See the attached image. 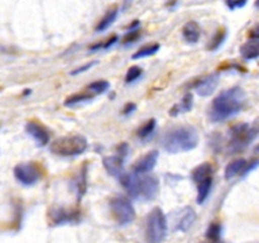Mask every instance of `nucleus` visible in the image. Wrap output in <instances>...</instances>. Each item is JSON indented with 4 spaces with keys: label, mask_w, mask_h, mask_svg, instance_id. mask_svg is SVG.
Listing matches in <instances>:
<instances>
[{
    "label": "nucleus",
    "mask_w": 259,
    "mask_h": 243,
    "mask_svg": "<svg viewBox=\"0 0 259 243\" xmlns=\"http://www.w3.org/2000/svg\"><path fill=\"white\" fill-rule=\"evenodd\" d=\"M259 134V118L253 122L252 124H238L230 129L229 148L230 153H238L243 151L250 142L255 139Z\"/></svg>",
    "instance_id": "nucleus-4"
},
{
    "label": "nucleus",
    "mask_w": 259,
    "mask_h": 243,
    "mask_svg": "<svg viewBox=\"0 0 259 243\" xmlns=\"http://www.w3.org/2000/svg\"><path fill=\"white\" fill-rule=\"evenodd\" d=\"M25 132L34 139L35 143H37L38 146L43 147L46 146V144H48V142H50V131H48L43 124L38 123V122H28V123L25 124Z\"/></svg>",
    "instance_id": "nucleus-9"
},
{
    "label": "nucleus",
    "mask_w": 259,
    "mask_h": 243,
    "mask_svg": "<svg viewBox=\"0 0 259 243\" xmlns=\"http://www.w3.org/2000/svg\"><path fill=\"white\" fill-rule=\"evenodd\" d=\"M195 220H196V213H195V210L190 207L184 208L181 212V215H180V219L177 220L176 230L187 232L191 228V225L195 223Z\"/></svg>",
    "instance_id": "nucleus-14"
},
{
    "label": "nucleus",
    "mask_w": 259,
    "mask_h": 243,
    "mask_svg": "<svg viewBox=\"0 0 259 243\" xmlns=\"http://www.w3.org/2000/svg\"><path fill=\"white\" fill-rule=\"evenodd\" d=\"M110 210L113 217L120 225L131 224L136 219V209L131 200L124 196H116L110 200Z\"/></svg>",
    "instance_id": "nucleus-7"
},
{
    "label": "nucleus",
    "mask_w": 259,
    "mask_h": 243,
    "mask_svg": "<svg viewBox=\"0 0 259 243\" xmlns=\"http://www.w3.org/2000/svg\"><path fill=\"white\" fill-rule=\"evenodd\" d=\"M110 88V84L105 80H98L94 81L93 84L88 86L89 93H91L93 95H96V94H104L105 91H108V89Z\"/></svg>",
    "instance_id": "nucleus-24"
},
{
    "label": "nucleus",
    "mask_w": 259,
    "mask_h": 243,
    "mask_svg": "<svg viewBox=\"0 0 259 243\" xmlns=\"http://www.w3.org/2000/svg\"><path fill=\"white\" fill-rule=\"evenodd\" d=\"M257 151H259V146H258V147H257Z\"/></svg>",
    "instance_id": "nucleus-36"
},
{
    "label": "nucleus",
    "mask_w": 259,
    "mask_h": 243,
    "mask_svg": "<svg viewBox=\"0 0 259 243\" xmlns=\"http://www.w3.org/2000/svg\"><path fill=\"white\" fill-rule=\"evenodd\" d=\"M116 40H118V37H116V35H113V37L109 38V39L106 40L105 43H98V45L93 46V47H91V50H98V48H103V50H108V48L111 47V46H113L114 43L116 42Z\"/></svg>",
    "instance_id": "nucleus-30"
},
{
    "label": "nucleus",
    "mask_w": 259,
    "mask_h": 243,
    "mask_svg": "<svg viewBox=\"0 0 259 243\" xmlns=\"http://www.w3.org/2000/svg\"><path fill=\"white\" fill-rule=\"evenodd\" d=\"M94 98V95L91 93H81V94H73L71 95L70 98H67L65 100V105L66 106H71L75 105V104H80L83 103V101H90L91 99Z\"/></svg>",
    "instance_id": "nucleus-23"
},
{
    "label": "nucleus",
    "mask_w": 259,
    "mask_h": 243,
    "mask_svg": "<svg viewBox=\"0 0 259 243\" xmlns=\"http://www.w3.org/2000/svg\"><path fill=\"white\" fill-rule=\"evenodd\" d=\"M103 165L111 176L120 177L124 174L123 156H106L103 158Z\"/></svg>",
    "instance_id": "nucleus-12"
},
{
    "label": "nucleus",
    "mask_w": 259,
    "mask_h": 243,
    "mask_svg": "<svg viewBox=\"0 0 259 243\" xmlns=\"http://www.w3.org/2000/svg\"><path fill=\"white\" fill-rule=\"evenodd\" d=\"M182 35L189 43H197L201 37V28L199 23L195 20H190L182 28Z\"/></svg>",
    "instance_id": "nucleus-16"
},
{
    "label": "nucleus",
    "mask_w": 259,
    "mask_h": 243,
    "mask_svg": "<svg viewBox=\"0 0 259 243\" xmlns=\"http://www.w3.org/2000/svg\"><path fill=\"white\" fill-rule=\"evenodd\" d=\"M167 234V218L161 208H154L147 218V239L158 243Z\"/></svg>",
    "instance_id": "nucleus-6"
},
{
    "label": "nucleus",
    "mask_w": 259,
    "mask_h": 243,
    "mask_svg": "<svg viewBox=\"0 0 259 243\" xmlns=\"http://www.w3.org/2000/svg\"><path fill=\"white\" fill-rule=\"evenodd\" d=\"M255 8H258V9H259V0H257V2H255Z\"/></svg>",
    "instance_id": "nucleus-35"
},
{
    "label": "nucleus",
    "mask_w": 259,
    "mask_h": 243,
    "mask_svg": "<svg viewBox=\"0 0 259 243\" xmlns=\"http://www.w3.org/2000/svg\"><path fill=\"white\" fill-rule=\"evenodd\" d=\"M14 176L24 186H32L40 180V169L34 162H24L14 167Z\"/></svg>",
    "instance_id": "nucleus-8"
},
{
    "label": "nucleus",
    "mask_w": 259,
    "mask_h": 243,
    "mask_svg": "<svg viewBox=\"0 0 259 243\" xmlns=\"http://www.w3.org/2000/svg\"><path fill=\"white\" fill-rule=\"evenodd\" d=\"M199 144V134L194 127H176L167 132L162 138V147L168 153H182L196 148Z\"/></svg>",
    "instance_id": "nucleus-3"
},
{
    "label": "nucleus",
    "mask_w": 259,
    "mask_h": 243,
    "mask_svg": "<svg viewBox=\"0 0 259 243\" xmlns=\"http://www.w3.org/2000/svg\"><path fill=\"white\" fill-rule=\"evenodd\" d=\"M137 109V105L134 103H128L125 104V106L123 108V114L124 115H129V114L133 113L134 110Z\"/></svg>",
    "instance_id": "nucleus-33"
},
{
    "label": "nucleus",
    "mask_w": 259,
    "mask_h": 243,
    "mask_svg": "<svg viewBox=\"0 0 259 243\" xmlns=\"http://www.w3.org/2000/svg\"><path fill=\"white\" fill-rule=\"evenodd\" d=\"M85 191H86V165L83 166L82 171H81L80 179H78V182H77L78 199H81V196L85 194Z\"/></svg>",
    "instance_id": "nucleus-29"
},
{
    "label": "nucleus",
    "mask_w": 259,
    "mask_h": 243,
    "mask_svg": "<svg viewBox=\"0 0 259 243\" xmlns=\"http://www.w3.org/2000/svg\"><path fill=\"white\" fill-rule=\"evenodd\" d=\"M219 85V73H210L195 83L194 89L200 96H210Z\"/></svg>",
    "instance_id": "nucleus-10"
},
{
    "label": "nucleus",
    "mask_w": 259,
    "mask_h": 243,
    "mask_svg": "<svg viewBox=\"0 0 259 243\" xmlns=\"http://www.w3.org/2000/svg\"><path fill=\"white\" fill-rule=\"evenodd\" d=\"M248 166V162L244 158H238L228 164L225 167V179L232 180L238 175H245V169Z\"/></svg>",
    "instance_id": "nucleus-17"
},
{
    "label": "nucleus",
    "mask_w": 259,
    "mask_h": 243,
    "mask_svg": "<svg viewBox=\"0 0 259 243\" xmlns=\"http://www.w3.org/2000/svg\"><path fill=\"white\" fill-rule=\"evenodd\" d=\"M159 152L158 151H151L147 154L142 156L141 158L137 159L133 165V172L137 174H148L152 170L156 167L157 162H158Z\"/></svg>",
    "instance_id": "nucleus-11"
},
{
    "label": "nucleus",
    "mask_w": 259,
    "mask_h": 243,
    "mask_svg": "<svg viewBox=\"0 0 259 243\" xmlns=\"http://www.w3.org/2000/svg\"><path fill=\"white\" fill-rule=\"evenodd\" d=\"M250 37L258 38V39H259V23L252 29V32H250Z\"/></svg>",
    "instance_id": "nucleus-34"
},
{
    "label": "nucleus",
    "mask_w": 259,
    "mask_h": 243,
    "mask_svg": "<svg viewBox=\"0 0 259 243\" xmlns=\"http://www.w3.org/2000/svg\"><path fill=\"white\" fill-rule=\"evenodd\" d=\"M248 0H227V7L229 8L230 10H235V9H240V8L244 7L247 4Z\"/></svg>",
    "instance_id": "nucleus-31"
},
{
    "label": "nucleus",
    "mask_w": 259,
    "mask_h": 243,
    "mask_svg": "<svg viewBox=\"0 0 259 243\" xmlns=\"http://www.w3.org/2000/svg\"><path fill=\"white\" fill-rule=\"evenodd\" d=\"M88 148V139L81 134H71L55 139L50 144L52 153L62 157H73L83 153Z\"/></svg>",
    "instance_id": "nucleus-5"
},
{
    "label": "nucleus",
    "mask_w": 259,
    "mask_h": 243,
    "mask_svg": "<svg viewBox=\"0 0 259 243\" xmlns=\"http://www.w3.org/2000/svg\"><path fill=\"white\" fill-rule=\"evenodd\" d=\"M154 128H156V119L152 118V119H149V120H147L146 123H144L143 126L138 129V136L143 139L147 138V137H148L149 134L154 131Z\"/></svg>",
    "instance_id": "nucleus-27"
},
{
    "label": "nucleus",
    "mask_w": 259,
    "mask_h": 243,
    "mask_svg": "<svg viewBox=\"0 0 259 243\" xmlns=\"http://www.w3.org/2000/svg\"><path fill=\"white\" fill-rule=\"evenodd\" d=\"M222 232H223V227L219 224V223H212V224L209 225L206 230V238L211 240H220L222 238Z\"/></svg>",
    "instance_id": "nucleus-25"
},
{
    "label": "nucleus",
    "mask_w": 259,
    "mask_h": 243,
    "mask_svg": "<svg viewBox=\"0 0 259 243\" xmlns=\"http://www.w3.org/2000/svg\"><path fill=\"white\" fill-rule=\"evenodd\" d=\"M142 75V68L138 67V66H132L128 71H126L125 75V83L131 84L134 83L136 80H138Z\"/></svg>",
    "instance_id": "nucleus-28"
},
{
    "label": "nucleus",
    "mask_w": 259,
    "mask_h": 243,
    "mask_svg": "<svg viewBox=\"0 0 259 243\" xmlns=\"http://www.w3.org/2000/svg\"><path fill=\"white\" fill-rule=\"evenodd\" d=\"M240 55L244 60H255L259 57V39L258 38H252L247 42L243 43L240 47Z\"/></svg>",
    "instance_id": "nucleus-15"
},
{
    "label": "nucleus",
    "mask_w": 259,
    "mask_h": 243,
    "mask_svg": "<svg viewBox=\"0 0 259 243\" xmlns=\"http://www.w3.org/2000/svg\"><path fill=\"white\" fill-rule=\"evenodd\" d=\"M50 217L55 224H65V223L76 222L78 219L77 212H68L63 208H53V209H51Z\"/></svg>",
    "instance_id": "nucleus-13"
},
{
    "label": "nucleus",
    "mask_w": 259,
    "mask_h": 243,
    "mask_svg": "<svg viewBox=\"0 0 259 243\" xmlns=\"http://www.w3.org/2000/svg\"><path fill=\"white\" fill-rule=\"evenodd\" d=\"M119 180H120V184L124 187V190L133 199L149 201L158 195L159 181L156 176L147 174H137V172H131V174L124 172L119 177Z\"/></svg>",
    "instance_id": "nucleus-2"
},
{
    "label": "nucleus",
    "mask_w": 259,
    "mask_h": 243,
    "mask_svg": "<svg viewBox=\"0 0 259 243\" xmlns=\"http://www.w3.org/2000/svg\"><path fill=\"white\" fill-rule=\"evenodd\" d=\"M247 95L239 86L222 91L212 100L209 109V118L212 123H220L237 115L245 105Z\"/></svg>",
    "instance_id": "nucleus-1"
},
{
    "label": "nucleus",
    "mask_w": 259,
    "mask_h": 243,
    "mask_svg": "<svg viewBox=\"0 0 259 243\" xmlns=\"http://www.w3.org/2000/svg\"><path fill=\"white\" fill-rule=\"evenodd\" d=\"M209 176H212V166L209 162H204V164L199 165L191 172V177L195 184H199L200 181H202V180Z\"/></svg>",
    "instance_id": "nucleus-18"
},
{
    "label": "nucleus",
    "mask_w": 259,
    "mask_h": 243,
    "mask_svg": "<svg viewBox=\"0 0 259 243\" xmlns=\"http://www.w3.org/2000/svg\"><path fill=\"white\" fill-rule=\"evenodd\" d=\"M225 38H227V30H225V29H219V30H218L217 34L214 35V38H212V39H211L210 45L207 46V48H209L210 51L218 50V48H219L220 46L223 45V42H224V40H225Z\"/></svg>",
    "instance_id": "nucleus-26"
},
{
    "label": "nucleus",
    "mask_w": 259,
    "mask_h": 243,
    "mask_svg": "<svg viewBox=\"0 0 259 243\" xmlns=\"http://www.w3.org/2000/svg\"><path fill=\"white\" fill-rule=\"evenodd\" d=\"M94 65H96L95 61H94V62H90V63H86L85 66H82V67H78V68H76L75 71H72V72H71V75H78V73H81V72H85L86 70H90Z\"/></svg>",
    "instance_id": "nucleus-32"
},
{
    "label": "nucleus",
    "mask_w": 259,
    "mask_h": 243,
    "mask_svg": "<svg viewBox=\"0 0 259 243\" xmlns=\"http://www.w3.org/2000/svg\"><path fill=\"white\" fill-rule=\"evenodd\" d=\"M192 105H194V96H192L191 93H187L186 95L184 96V99L181 100V103L175 105L174 109L169 110V114H172V115H177V114L187 113V111L191 110Z\"/></svg>",
    "instance_id": "nucleus-20"
},
{
    "label": "nucleus",
    "mask_w": 259,
    "mask_h": 243,
    "mask_svg": "<svg viewBox=\"0 0 259 243\" xmlns=\"http://www.w3.org/2000/svg\"><path fill=\"white\" fill-rule=\"evenodd\" d=\"M116 17H118V9H116V8L108 10V13L101 18L99 24L96 25V32H104V30L108 29V28L115 22Z\"/></svg>",
    "instance_id": "nucleus-21"
},
{
    "label": "nucleus",
    "mask_w": 259,
    "mask_h": 243,
    "mask_svg": "<svg viewBox=\"0 0 259 243\" xmlns=\"http://www.w3.org/2000/svg\"><path fill=\"white\" fill-rule=\"evenodd\" d=\"M158 51H159V45L158 43H154V45L146 46V47H143V48H141L139 51H137V52L132 56V58H133V60H139V58L149 57V56L156 55Z\"/></svg>",
    "instance_id": "nucleus-22"
},
{
    "label": "nucleus",
    "mask_w": 259,
    "mask_h": 243,
    "mask_svg": "<svg viewBox=\"0 0 259 243\" xmlns=\"http://www.w3.org/2000/svg\"><path fill=\"white\" fill-rule=\"evenodd\" d=\"M197 185V204H202V202L205 201V200L207 199V196H209L210 194V190H211V186H212V176H209L206 177V179H204L202 181H200Z\"/></svg>",
    "instance_id": "nucleus-19"
}]
</instances>
